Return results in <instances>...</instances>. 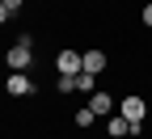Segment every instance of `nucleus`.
<instances>
[{
	"label": "nucleus",
	"mask_w": 152,
	"mask_h": 139,
	"mask_svg": "<svg viewBox=\"0 0 152 139\" xmlns=\"http://www.w3.org/2000/svg\"><path fill=\"white\" fill-rule=\"evenodd\" d=\"M30 59H34V51H30V38H21V42H13V47H9L4 63H9L13 72H26V68H30Z\"/></svg>",
	"instance_id": "f257e3e1"
},
{
	"label": "nucleus",
	"mask_w": 152,
	"mask_h": 139,
	"mask_svg": "<svg viewBox=\"0 0 152 139\" xmlns=\"http://www.w3.org/2000/svg\"><path fill=\"white\" fill-rule=\"evenodd\" d=\"M55 68H59V76H80V51H59Z\"/></svg>",
	"instance_id": "f03ea898"
},
{
	"label": "nucleus",
	"mask_w": 152,
	"mask_h": 139,
	"mask_svg": "<svg viewBox=\"0 0 152 139\" xmlns=\"http://www.w3.org/2000/svg\"><path fill=\"white\" fill-rule=\"evenodd\" d=\"M4 89H9L13 97H30V93H34V80H30V76H26V72H13Z\"/></svg>",
	"instance_id": "7ed1b4c3"
},
{
	"label": "nucleus",
	"mask_w": 152,
	"mask_h": 139,
	"mask_svg": "<svg viewBox=\"0 0 152 139\" xmlns=\"http://www.w3.org/2000/svg\"><path fill=\"white\" fill-rule=\"evenodd\" d=\"M118 114L127 118V122H144V97H127V101L118 106Z\"/></svg>",
	"instance_id": "20e7f679"
},
{
	"label": "nucleus",
	"mask_w": 152,
	"mask_h": 139,
	"mask_svg": "<svg viewBox=\"0 0 152 139\" xmlns=\"http://www.w3.org/2000/svg\"><path fill=\"white\" fill-rule=\"evenodd\" d=\"M106 68V51H85L80 55V72H93V76H97Z\"/></svg>",
	"instance_id": "39448f33"
},
{
	"label": "nucleus",
	"mask_w": 152,
	"mask_h": 139,
	"mask_svg": "<svg viewBox=\"0 0 152 139\" xmlns=\"http://www.w3.org/2000/svg\"><path fill=\"white\" fill-rule=\"evenodd\" d=\"M89 110L97 114V118H102V114H110V110H114V101H110V93H93V97H89Z\"/></svg>",
	"instance_id": "423d86ee"
},
{
	"label": "nucleus",
	"mask_w": 152,
	"mask_h": 139,
	"mask_svg": "<svg viewBox=\"0 0 152 139\" xmlns=\"http://www.w3.org/2000/svg\"><path fill=\"white\" fill-rule=\"evenodd\" d=\"M127 127H131V122H127L123 114H118V118H110V139H123V135H127Z\"/></svg>",
	"instance_id": "0eeeda50"
},
{
	"label": "nucleus",
	"mask_w": 152,
	"mask_h": 139,
	"mask_svg": "<svg viewBox=\"0 0 152 139\" xmlns=\"http://www.w3.org/2000/svg\"><path fill=\"white\" fill-rule=\"evenodd\" d=\"M93 118H97V114H93L89 106H80V110H76V127H93Z\"/></svg>",
	"instance_id": "6e6552de"
},
{
	"label": "nucleus",
	"mask_w": 152,
	"mask_h": 139,
	"mask_svg": "<svg viewBox=\"0 0 152 139\" xmlns=\"http://www.w3.org/2000/svg\"><path fill=\"white\" fill-rule=\"evenodd\" d=\"M76 89L93 97V72H80V76H76Z\"/></svg>",
	"instance_id": "1a4fd4ad"
},
{
	"label": "nucleus",
	"mask_w": 152,
	"mask_h": 139,
	"mask_svg": "<svg viewBox=\"0 0 152 139\" xmlns=\"http://www.w3.org/2000/svg\"><path fill=\"white\" fill-rule=\"evenodd\" d=\"M0 4H4V9H9V17H13V13H21V9H26V0H0Z\"/></svg>",
	"instance_id": "9d476101"
},
{
	"label": "nucleus",
	"mask_w": 152,
	"mask_h": 139,
	"mask_svg": "<svg viewBox=\"0 0 152 139\" xmlns=\"http://www.w3.org/2000/svg\"><path fill=\"white\" fill-rule=\"evenodd\" d=\"M76 89V76H59V93H72Z\"/></svg>",
	"instance_id": "9b49d317"
},
{
	"label": "nucleus",
	"mask_w": 152,
	"mask_h": 139,
	"mask_svg": "<svg viewBox=\"0 0 152 139\" xmlns=\"http://www.w3.org/2000/svg\"><path fill=\"white\" fill-rule=\"evenodd\" d=\"M144 25H152V4H144Z\"/></svg>",
	"instance_id": "f8f14e48"
},
{
	"label": "nucleus",
	"mask_w": 152,
	"mask_h": 139,
	"mask_svg": "<svg viewBox=\"0 0 152 139\" xmlns=\"http://www.w3.org/2000/svg\"><path fill=\"white\" fill-rule=\"evenodd\" d=\"M4 21H9V9H4V4H0V25H4Z\"/></svg>",
	"instance_id": "ddd939ff"
}]
</instances>
